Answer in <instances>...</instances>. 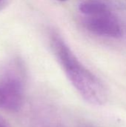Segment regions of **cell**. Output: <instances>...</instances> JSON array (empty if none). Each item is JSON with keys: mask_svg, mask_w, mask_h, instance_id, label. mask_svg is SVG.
Masks as SVG:
<instances>
[{"mask_svg": "<svg viewBox=\"0 0 126 127\" xmlns=\"http://www.w3.org/2000/svg\"><path fill=\"white\" fill-rule=\"evenodd\" d=\"M50 44L68 78L80 95L91 104H105L108 100V93L104 85L79 62L64 39L53 32L50 36Z\"/></svg>", "mask_w": 126, "mask_h": 127, "instance_id": "6da1fadb", "label": "cell"}, {"mask_svg": "<svg viewBox=\"0 0 126 127\" xmlns=\"http://www.w3.org/2000/svg\"><path fill=\"white\" fill-rule=\"evenodd\" d=\"M83 26L91 33L104 37L119 38L123 29L110 7L99 0H85L79 5Z\"/></svg>", "mask_w": 126, "mask_h": 127, "instance_id": "7a4b0ae2", "label": "cell"}, {"mask_svg": "<svg viewBox=\"0 0 126 127\" xmlns=\"http://www.w3.org/2000/svg\"><path fill=\"white\" fill-rule=\"evenodd\" d=\"M24 86L20 74L10 71L0 80V109L16 112L23 103Z\"/></svg>", "mask_w": 126, "mask_h": 127, "instance_id": "3957f363", "label": "cell"}, {"mask_svg": "<svg viewBox=\"0 0 126 127\" xmlns=\"http://www.w3.org/2000/svg\"><path fill=\"white\" fill-rule=\"evenodd\" d=\"M11 0H0V10L6 7L10 3Z\"/></svg>", "mask_w": 126, "mask_h": 127, "instance_id": "277c9868", "label": "cell"}, {"mask_svg": "<svg viewBox=\"0 0 126 127\" xmlns=\"http://www.w3.org/2000/svg\"><path fill=\"white\" fill-rule=\"evenodd\" d=\"M0 127H7L4 120L2 119V118L1 116H0Z\"/></svg>", "mask_w": 126, "mask_h": 127, "instance_id": "5b68a950", "label": "cell"}, {"mask_svg": "<svg viewBox=\"0 0 126 127\" xmlns=\"http://www.w3.org/2000/svg\"><path fill=\"white\" fill-rule=\"evenodd\" d=\"M59 1H66V0H59Z\"/></svg>", "mask_w": 126, "mask_h": 127, "instance_id": "8992f818", "label": "cell"}]
</instances>
